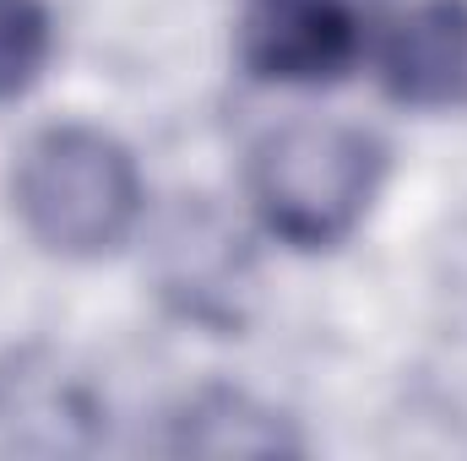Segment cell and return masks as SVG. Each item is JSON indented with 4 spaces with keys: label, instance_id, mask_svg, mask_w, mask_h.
I'll use <instances>...</instances> for the list:
<instances>
[{
    "label": "cell",
    "instance_id": "obj_1",
    "mask_svg": "<svg viewBox=\"0 0 467 461\" xmlns=\"http://www.w3.org/2000/svg\"><path fill=\"white\" fill-rule=\"evenodd\" d=\"M386 179V147L337 119L277 125L250 158V201L266 233L294 250L343 244L375 207Z\"/></svg>",
    "mask_w": 467,
    "mask_h": 461
},
{
    "label": "cell",
    "instance_id": "obj_2",
    "mask_svg": "<svg viewBox=\"0 0 467 461\" xmlns=\"http://www.w3.org/2000/svg\"><path fill=\"white\" fill-rule=\"evenodd\" d=\"M11 196L22 229L44 250L88 261L130 239L141 218V169L109 130L49 125L27 141Z\"/></svg>",
    "mask_w": 467,
    "mask_h": 461
},
{
    "label": "cell",
    "instance_id": "obj_3",
    "mask_svg": "<svg viewBox=\"0 0 467 461\" xmlns=\"http://www.w3.org/2000/svg\"><path fill=\"white\" fill-rule=\"evenodd\" d=\"M364 49V0H244L239 11V66L266 87L343 82Z\"/></svg>",
    "mask_w": 467,
    "mask_h": 461
},
{
    "label": "cell",
    "instance_id": "obj_4",
    "mask_svg": "<svg viewBox=\"0 0 467 461\" xmlns=\"http://www.w3.org/2000/svg\"><path fill=\"white\" fill-rule=\"evenodd\" d=\"M380 82L408 109H467V0H413L380 38Z\"/></svg>",
    "mask_w": 467,
    "mask_h": 461
},
{
    "label": "cell",
    "instance_id": "obj_5",
    "mask_svg": "<svg viewBox=\"0 0 467 461\" xmlns=\"http://www.w3.org/2000/svg\"><path fill=\"white\" fill-rule=\"evenodd\" d=\"M55 55V22L44 0H0V104L22 98Z\"/></svg>",
    "mask_w": 467,
    "mask_h": 461
}]
</instances>
